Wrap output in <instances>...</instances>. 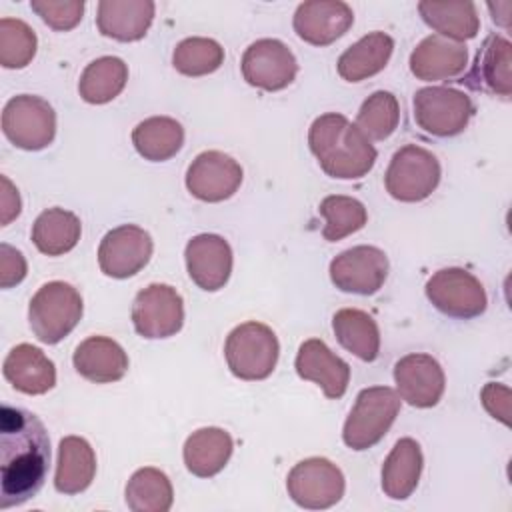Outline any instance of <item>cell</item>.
Listing matches in <instances>:
<instances>
[{
	"label": "cell",
	"mask_w": 512,
	"mask_h": 512,
	"mask_svg": "<svg viewBox=\"0 0 512 512\" xmlns=\"http://www.w3.org/2000/svg\"><path fill=\"white\" fill-rule=\"evenodd\" d=\"M50 466V438L42 420L24 408H0V508L34 498Z\"/></svg>",
	"instance_id": "obj_1"
},
{
	"label": "cell",
	"mask_w": 512,
	"mask_h": 512,
	"mask_svg": "<svg viewBox=\"0 0 512 512\" xmlns=\"http://www.w3.org/2000/svg\"><path fill=\"white\" fill-rule=\"evenodd\" d=\"M308 146L320 168L338 180L364 178L378 156L362 130L336 112L322 114L310 124Z\"/></svg>",
	"instance_id": "obj_2"
},
{
	"label": "cell",
	"mask_w": 512,
	"mask_h": 512,
	"mask_svg": "<svg viewBox=\"0 0 512 512\" xmlns=\"http://www.w3.org/2000/svg\"><path fill=\"white\" fill-rule=\"evenodd\" d=\"M84 312L80 292L62 280L46 282L32 296L28 322L42 344H58L80 322Z\"/></svg>",
	"instance_id": "obj_3"
},
{
	"label": "cell",
	"mask_w": 512,
	"mask_h": 512,
	"mask_svg": "<svg viewBox=\"0 0 512 512\" xmlns=\"http://www.w3.org/2000/svg\"><path fill=\"white\" fill-rule=\"evenodd\" d=\"M400 404L402 398L390 386H370L360 390L344 422V444L358 452L378 444L394 424Z\"/></svg>",
	"instance_id": "obj_4"
},
{
	"label": "cell",
	"mask_w": 512,
	"mask_h": 512,
	"mask_svg": "<svg viewBox=\"0 0 512 512\" xmlns=\"http://www.w3.org/2000/svg\"><path fill=\"white\" fill-rule=\"evenodd\" d=\"M280 344L274 330L262 322H244L236 326L224 344V356L230 372L240 380H264L278 362Z\"/></svg>",
	"instance_id": "obj_5"
},
{
	"label": "cell",
	"mask_w": 512,
	"mask_h": 512,
	"mask_svg": "<svg viewBox=\"0 0 512 512\" xmlns=\"http://www.w3.org/2000/svg\"><path fill=\"white\" fill-rule=\"evenodd\" d=\"M414 122L420 130L436 138H450L468 126L474 104L462 90L448 86H426L412 98Z\"/></svg>",
	"instance_id": "obj_6"
},
{
	"label": "cell",
	"mask_w": 512,
	"mask_h": 512,
	"mask_svg": "<svg viewBox=\"0 0 512 512\" xmlns=\"http://www.w3.org/2000/svg\"><path fill=\"white\" fill-rule=\"evenodd\" d=\"M440 176V162L430 150L406 144L394 152L384 176V186L394 200L422 202L436 190Z\"/></svg>",
	"instance_id": "obj_7"
},
{
	"label": "cell",
	"mask_w": 512,
	"mask_h": 512,
	"mask_svg": "<svg viewBox=\"0 0 512 512\" xmlns=\"http://www.w3.org/2000/svg\"><path fill=\"white\" fill-rule=\"evenodd\" d=\"M2 132L16 148L42 150L56 136V112L40 96L18 94L2 110Z\"/></svg>",
	"instance_id": "obj_8"
},
{
	"label": "cell",
	"mask_w": 512,
	"mask_h": 512,
	"mask_svg": "<svg viewBox=\"0 0 512 512\" xmlns=\"http://www.w3.org/2000/svg\"><path fill=\"white\" fill-rule=\"evenodd\" d=\"M344 474L328 458H306L294 464L286 478L288 496L306 510H326L344 496Z\"/></svg>",
	"instance_id": "obj_9"
},
{
	"label": "cell",
	"mask_w": 512,
	"mask_h": 512,
	"mask_svg": "<svg viewBox=\"0 0 512 512\" xmlns=\"http://www.w3.org/2000/svg\"><path fill=\"white\" fill-rule=\"evenodd\" d=\"M426 298L444 316L468 320L480 316L486 306L482 282L464 268H442L426 282Z\"/></svg>",
	"instance_id": "obj_10"
},
{
	"label": "cell",
	"mask_w": 512,
	"mask_h": 512,
	"mask_svg": "<svg viewBox=\"0 0 512 512\" xmlns=\"http://www.w3.org/2000/svg\"><path fill=\"white\" fill-rule=\"evenodd\" d=\"M132 324L148 340L174 336L184 324L182 296L170 284L146 286L134 298Z\"/></svg>",
	"instance_id": "obj_11"
},
{
	"label": "cell",
	"mask_w": 512,
	"mask_h": 512,
	"mask_svg": "<svg viewBox=\"0 0 512 512\" xmlns=\"http://www.w3.org/2000/svg\"><path fill=\"white\" fill-rule=\"evenodd\" d=\"M244 80L260 90L276 92L290 86L298 72L292 50L276 38H260L252 42L242 56Z\"/></svg>",
	"instance_id": "obj_12"
},
{
	"label": "cell",
	"mask_w": 512,
	"mask_h": 512,
	"mask_svg": "<svg viewBox=\"0 0 512 512\" xmlns=\"http://www.w3.org/2000/svg\"><path fill=\"white\" fill-rule=\"evenodd\" d=\"M332 284L348 294L370 296L382 288L388 276V258L376 246H354L330 262Z\"/></svg>",
	"instance_id": "obj_13"
},
{
	"label": "cell",
	"mask_w": 512,
	"mask_h": 512,
	"mask_svg": "<svg viewBox=\"0 0 512 512\" xmlns=\"http://www.w3.org/2000/svg\"><path fill=\"white\" fill-rule=\"evenodd\" d=\"M154 242L150 234L136 224H122L104 234L98 246L100 270L110 278H130L150 260Z\"/></svg>",
	"instance_id": "obj_14"
},
{
	"label": "cell",
	"mask_w": 512,
	"mask_h": 512,
	"mask_svg": "<svg viewBox=\"0 0 512 512\" xmlns=\"http://www.w3.org/2000/svg\"><path fill=\"white\" fill-rule=\"evenodd\" d=\"M242 166L220 150L200 152L186 170L188 192L202 202L228 200L242 184Z\"/></svg>",
	"instance_id": "obj_15"
},
{
	"label": "cell",
	"mask_w": 512,
	"mask_h": 512,
	"mask_svg": "<svg viewBox=\"0 0 512 512\" xmlns=\"http://www.w3.org/2000/svg\"><path fill=\"white\" fill-rule=\"evenodd\" d=\"M398 396L414 408H432L440 402L446 386L444 370L430 354H406L394 364Z\"/></svg>",
	"instance_id": "obj_16"
},
{
	"label": "cell",
	"mask_w": 512,
	"mask_h": 512,
	"mask_svg": "<svg viewBox=\"0 0 512 512\" xmlns=\"http://www.w3.org/2000/svg\"><path fill=\"white\" fill-rule=\"evenodd\" d=\"M354 24L352 8L342 0H308L298 4L292 26L300 40L312 46H328Z\"/></svg>",
	"instance_id": "obj_17"
},
{
	"label": "cell",
	"mask_w": 512,
	"mask_h": 512,
	"mask_svg": "<svg viewBox=\"0 0 512 512\" xmlns=\"http://www.w3.org/2000/svg\"><path fill=\"white\" fill-rule=\"evenodd\" d=\"M186 270L192 282L206 290L216 292L224 288L232 272V248L218 234H198L188 240L186 250Z\"/></svg>",
	"instance_id": "obj_18"
},
{
	"label": "cell",
	"mask_w": 512,
	"mask_h": 512,
	"mask_svg": "<svg viewBox=\"0 0 512 512\" xmlns=\"http://www.w3.org/2000/svg\"><path fill=\"white\" fill-rule=\"evenodd\" d=\"M296 372L302 380H310L322 388L326 398L338 400L344 396L350 382V366L336 356L324 340H304L296 354Z\"/></svg>",
	"instance_id": "obj_19"
},
{
	"label": "cell",
	"mask_w": 512,
	"mask_h": 512,
	"mask_svg": "<svg viewBox=\"0 0 512 512\" xmlns=\"http://www.w3.org/2000/svg\"><path fill=\"white\" fill-rule=\"evenodd\" d=\"M468 66V48L440 34L426 36L410 54V72L424 82L458 78Z\"/></svg>",
	"instance_id": "obj_20"
},
{
	"label": "cell",
	"mask_w": 512,
	"mask_h": 512,
	"mask_svg": "<svg viewBox=\"0 0 512 512\" xmlns=\"http://www.w3.org/2000/svg\"><path fill=\"white\" fill-rule=\"evenodd\" d=\"M474 90L510 98L512 94V44L500 34H490L476 52L474 66L466 76Z\"/></svg>",
	"instance_id": "obj_21"
},
{
	"label": "cell",
	"mask_w": 512,
	"mask_h": 512,
	"mask_svg": "<svg viewBox=\"0 0 512 512\" xmlns=\"http://www.w3.org/2000/svg\"><path fill=\"white\" fill-rule=\"evenodd\" d=\"M4 378L22 394H46L56 384L54 362L32 344L14 346L2 364Z\"/></svg>",
	"instance_id": "obj_22"
},
{
	"label": "cell",
	"mask_w": 512,
	"mask_h": 512,
	"mask_svg": "<svg viewBox=\"0 0 512 512\" xmlns=\"http://www.w3.org/2000/svg\"><path fill=\"white\" fill-rule=\"evenodd\" d=\"M152 0H100L96 26L102 36L118 42H136L144 38L154 20Z\"/></svg>",
	"instance_id": "obj_23"
},
{
	"label": "cell",
	"mask_w": 512,
	"mask_h": 512,
	"mask_svg": "<svg viewBox=\"0 0 512 512\" xmlns=\"http://www.w3.org/2000/svg\"><path fill=\"white\" fill-rule=\"evenodd\" d=\"M72 364L82 378L94 384H110L126 374L128 354L108 336H90L76 346Z\"/></svg>",
	"instance_id": "obj_24"
},
{
	"label": "cell",
	"mask_w": 512,
	"mask_h": 512,
	"mask_svg": "<svg viewBox=\"0 0 512 512\" xmlns=\"http://www.w3.org/2000/svg\"><path fill=\"white\" fill-rule=\"evenodd\" d=\"M96 474V454L90 442L82 436H66L58 444V460L54 488L60 494L72 496L84 492Z\"/></svg>",
	"instance_id": "obj_25"
},
{
	"label": "cell",
	"mask_w": 512,
	"mask_h": 512,
	"mask_svg": "<svg viewBox=\"0 0 512 512\" xmlns=\"http://www.w3.org/2000/svg\"><path fill=\"white\" fill-rule=\"evenodd\" d=\"M234 450L232 436L216 426L198 428L192 432L184 442V464L188 472H192L198 478H210L216 476L226 462L230 460Z\"/></svg>",
	"instance_id": "obj_26"
},
{
	"label": "cell",
	"mask_w": 512,
	"mask_h": 512,
	"mask_svg": "<svg viewBox=\"0 0 512 512\" xmlns=\"http://www.w3.org/2000/svg\"><path fill=\"white\" fill-rule=\"evenodd\" d=\"M422 450L414 438H400L382 464V492L392 500H406L422 474Z\"/></svg>",
	"instance_id": "obj_27"
},
{
	"label": "cell",
	"mask_w": 512,
	"mask_h": 512,
	"mask_svg": "<svg viewBox=\"0 0 512 512\" xmlns=\"http://www.w3.org/2000/svg\"><path fill=\"white\" fill-rule=\"evenodd\" d=\"M392 50L394 40L386 32H370L340 54L338 74L346 82H362L386 68Z\"/></svg>",
	"instance_id": "obj_28"
},
{
	"label": "cell",
	"mask_w": 512,
	"mask_h": 512,
	"mask_svg": "<svg viewBox=\"0 0 512 512\" xmlns=\"http://www.w3.org/2000/svg\"><path fill=\"white\" fill-rule=\"evenodd\" d=\"M332 330L342 348L364 362L380 354V330L376 320L358 308H342L332 316Z\"/></svg>",
	"instance_id": "obj_29"
},
{
	"label": "cell",
	"mask_w": 512,
	"mask_h": 512,
	"mask_svg": "<svg viewBox=\"0 0 512 512\" xmlns=\"http://www.w3.org/2000/svg\"><path fill=\"white\" fill-rule=\"evenodd\" d=\"M422 20L440 36L454 42L470 40L480 30V18L474 2H418Z\"/></svg>",
	"instance_id": "obj_30"
},
{
	"label": "cell",
	"mask_w": 512,
	"mask_h": 512,
	"mask_svg": "<svg viewBox=\"0 0 512 512\" xmlns=\"http://www.w3.org/2000/svg\"><path fill=\"white\" fill-rule=\"evenodd\" d=\"M136 152L150 162H164L176 156L184 144V128L170 116H152L132 130Z\"/></svg>",
	"instance_id": "obj_31"
},
{
	"label": "cell",
	"mask_w": 512,
	"mask_h": 512,
	"mask_svg": "<svg viewBox=\"0 0 512 512\" xmlns=\"http://www.w3.org/2000/svg\"><path fill=\"white\" fill-rule=\"evenodd\" d=\"M82 234L78 216L64 208H48L38 214L32 224V242L46 256H62L70 252Z\"/></svg>",
	"instance_id": "obj_32"
},
{
	"label": "cell",
	"mask_w": 512,
	"mask_h": 512,
	"mask_svg": "<svg viewBox=\"0 0 512 512\" xmlns=\"http://www.w3.org/2000/svg\"><path fill=\"white\" fill-rule=\"evenodd\" d=\"M128 82V66L118 56H100L80 74L78 94L88 104H106L114 100Z\"/></svg>",
	"instance_id": "obj_33"
},
{
	"label": "cell",
	"mask_w": 512,
	"mask_h": 512,
	"mask_svg": "<svg viewBox=\"0 0 512 512\" xmlns=\"http://www.w3.org/2000/svg\"><path fill=\"white\" fill-rule=\"evenodd\" d=\"M124 498L132 512H168L174 502V490L162 470L144 466L130 476Z\"/></svg>",
	"instance_id": "obj_34"
},
{
	"label": "cell",
	"mask_w": 512,
	"mask_h": 512,
	"mask_svg": "<svg viewBox=\"0 0 512 512\" xmlns=\"http://www.w3.org/2000/svg\"><path fill=\"white\" fill-rule=\"evenodd\" d=\"M318 212L326 220L322 228V236L328 242H338L358 232L368 222V212L364 204L352 196H342V194L326 196L320 202Z\"/></svg>",
	"instance_id": "obj_35"
},
{
	"label": "cell",
	"mask_w": 512,
	"mask_h": 512,
	"mask_svg": "<svg viewBox=\"0 0 512 512\" xmlns=\"http://www.w3.org/2000/svg\"><path fill=\"white\" fill-rule=\"evenodd\" d=\"M400 122V106L392 92L376 90L370 94L356 116V126L368 140H386Z\"/></svg>",
	"instance_id": "obj_36"
},
{
	"label": "cell",
	"mask_w": 512,
	"mask_h": 512,
	"mask_svg": "<svg viewBox=\"0 0 512 512\" xmlns=\"http://www.w3.org/2000/svg\"><path fill=\"white\" fill-rule=\"evenodd\" d=\"M224 62V48L202 36L184 38L172 52V66L184 76H206L216 72Z\"/></svg>",
	"instance_id": "obj_37"
},
{
	"label": "cell",
	"mask_w": 512,
	"mask_h": 512,
	"mask_svg": "<svg viewBox=\"0 0 512 512\" xmlns=\"http://www.w3.org/2000/svg\"><path fill=\"white\" fill-rule=\"evenodd\" d=\"M38 48L34 30L18 18L0 20V64L8 70L24 68L32 62Z\"/></svg>",
	"instance_id": "obj_38"
},
{
	"label": "cell",
	"mask_w": 512,
	"mask_h": 512,
	"mask_svg": "<svg viewBox=\"0 0 512 512\" xmlns=\"http://www.w3.org/2000/svg\"><path fill=\"white\" fill-rule=\"evenodd\" d=\"M30 8L48 24L52 30L66 32L78 26L84 12L82 0H32Z\"/></svg>",
	"instance_id": "obj_39"
},
{
	"label": "cell",
	"mask_w": 512,
	"mask_h": 512,
	"mask_svg": "<svg viewBox=\"0 0 512 512\" xmlns=\"http://www.w3.org/2000/svg\"><path fill=\"white\" fill-rule=\"evenodd\" d=\"M510 398V388L496 382H488L480 392V400L486 412L506 426H510Z\"/></svg>",
	"instance_id": "obj_40"
},
{
	"label": "cell",
	"mask_w": 512,
	"mask_h": 512,
	"mask_svg": "<svg viewBox=\"0 0 512 512\" xmlns=\"http://www.w3.org/2000/svg\"><path fill=\"white\" fill-rule=\"evenodd\" d=\"M26 258L20 250L12 248L10 244H0V286L12 288L20 284L26 276Z\"/></svg>",
	"instance_id": "obj_41"
},
{
	"label": "cell",
	"mask_w": 512,
	"mask_h": 512,
	"mask_svg": "<svg viewBox=\"0 0 512 512\" xmlns=\"http://www.w3.org/2000/svg\"><path fill=\"white\" fill-rule=\"evenodd\" d=\"M0 182H2V188H0V214H2L0 224L6 226L20 214L22 202H20V194H18L16 186L6 176H0Z\"/></svg>",
	"instance_id": "obj_42"
}]
</instances>
